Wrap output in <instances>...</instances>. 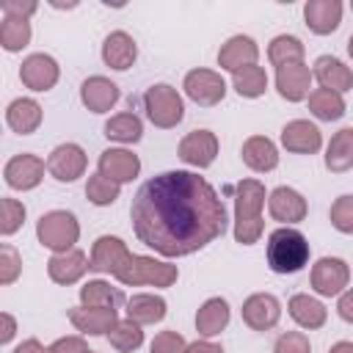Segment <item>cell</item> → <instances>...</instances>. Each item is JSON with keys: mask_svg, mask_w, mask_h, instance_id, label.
Instances as JSON below:
<instances>
[{"mask_svg": "<svg viewBox=\"0 0 353 353\" xmlns=\"http://www.w3.org/2000/svg\"><path fill=\"white\" fill-rule=\"evenodd\" d=\"M135 237L163 256H188L218 240L226 207L215 188L193 171H163L143 182L130 207Z\"/></svg>", "mask_w": 353, "mask_h": 353, "instance_id": "cell-1", "label": "cell"}, {"mask_svg": "<svg viewBox=\"0 0 353 353\" xmlns=\"http://www.w3.org/2000/svg\"><path fill=\"white\" fill-rule=\"evenodd\" d=\"M262 204L265 185L259 179H240L234 185V240L240 245H254L262 237Z\"/></svg>", "mask_w": 353, "mask_h": 353, "instance_id": "cell-2", "label": "cell"}, {"mask_svg": "<svg viewBox=\"0 0 353 353\" xmlns=\"http://www.w3.org/2000/svg\"><path fill=\"white\" fill-rule=\"evenodd\" d=\"M309 262V243L298 229L281 226L268 237V265L273 273H298Z\"/></svg>", "mask_w": 353, "mask_h": 353, "instance_id": "cell-3", "label": "cell"}, {"mask_svg": "<svg viewBox=\"0 0 353 353\" xmlns=\"http://www.w3.org/2000/svg\"><path fill=\"white\" fill-rule=\"evenodd\" d=\"M36 237H39V243L44 248H50L55 254H66V251H72V245L80 237V223L66 210H50V212H44L39 218Z\"/></svg>", "mask_w": 353, "mask_h": 353, "instance_id": "cell-4", "label": "cell"}, {"mask_svg": "<svg viewBox=\"0 0 353 353\" xmlns=\"http://www.w3.org/2000/svg\"><path fill=\"white\" fill-rule=\"evenodd\" d=\"M179 270L171 262H160L154 256H143V254H132L127 259V265L116 273V279L127 287H138V284H152V287H171L176 281Z\"/></svg>", "mask_w": 353, "mask_h": 353, "instance_id": "cell-5", "label": "cell"}, {"mask_svg": "<svg viewBox=\"0 0 353 353\" xmlns=\"http://www.w3.org/2000/svg\"><path fill=\"white\" fill-rule=\"evenodd\" d=\"M143 108H146V116L154 127H163V130H171L182 121L185 116V102L179 97V91L168 83H157L152 88H146L143 94Z\"/></svg>", "mask_w": 353, "mask_h": 353, "instance_id": "cell-6", "label": "cell"}, {"mask_svg": "<svg viewBox=\"0 0 353 353\" xmlns=\"http://www.w3.org/2000/svg\"><path fill=\"white\" fill-rule=\"evenodd\" d=\"M309 279H312V290L317 295H325V298L342 295L347 281H350V268L339 256H323V259H317L312 265V276Z\"/></svg>", "mask_w": 353, "mask_h": 353, "instance_id": "cell-7", "label": "cell"}, {"mask_svg": "<svg viewBox=\"0 0 353 353\" xmlns=\"http://www.w3.org/2000/svg\"><path fill=\"white\" fill-rule=\"evenodd\" d=\"M182 88L196 105H204V108H212L226 97V83L212 69H190L185 74Z\"/></svg>", "mask_w": 353, "mask_h": 353, "instance_id": "cell-8", "label": "cell"}, {"mask_svg": "<svg viewBox=\"0 0 353 353\" xmlns=\"http://www.w3.org/2000/svg\"><path fill=\"white\" fill-rule=\"evenodd\" d=\"M58 77H61L58 61L47 52H33L19 66V80L30 91H50L58 83Z\"/></svg>", "mask_w": 353, "mask_h": 353, "instance_id": "cell-9", "label": "cell"}, {"mask_svg": "<svg viewBox=\"0 0 353 353\" xmlns=\"http://www.w3.org/2000/svg\"><path fill=\"white\" fill-rule=\"evenodd\" d=\"M130 256H132V254H130V248H127V243H124L121 237L102 234V237H97L94 245H91V270L116 276V273L127 265Z\"/></svg>", "mask_w": 353, "mask_h": 353, "instance_id": "cell-10", "label": "cell"}, {"mask_svg": "<svg viewBox=\"0 0 353 353\" xmlns=\"http://www.w3.org/2000/svg\"><path fill=\"white\" fill-rule=\"evenodd\" d=\"M85 165H88V157L77 143H61L47 157V171L58 182H74L77 176L85 174Z\"/></svg>", "mask_w": 353, "mask_h": 353, "instance_id": "cell-11", "label": "cell"}, {"mask_svg": "<svg viewBox=\"0 0 353 353\" xmlns=\"http://www.w3.org/2000/svg\"><path fill=\"white\" fill-rule=\"evenodd\" d=\"M281 317V303L270 292H254L243 301V323L251 331H270Z\"/></svg>", "mask_w": 353, "mask_h": 353, "instance_id": "cell-12", "label": "cell"}, {"mask_svg": "<svg viewBox=\"0 0 353 353\" xmlns=\"http://www.w3.org/2000/svg\"><path fill=\"white\" fill-rule=\"evenodd\" d=\"M218 157V138L210 130H193L179 141V160L193 168H207Z\"/></svg>", "mask_w": 353, "mask_h": 353, "instance_id": "cell-13", "label": "cell"}, {"mask_svg": "<svg viewBox=\"0 0 353 353\" xmlns=\"http://www.w3.org/2000/svg\"><path fill=\"white\" fill-rule=\"evenodd\" d=\"M69 323L80 331V334H88V336H108V331L119 323V314L116 309L110 306H74L69 309Z\"/></svg>", "mask_w": 353, "mask_h": 353, "instance_id": "cell-14", "label": "cell"}, {"mask_svg": "<svg viewBox=\"0 0 353 353\" xmlns=\"http://www.w3.org/2000/svg\"><path fill=\"white\" fill-rule=\"evenodd\" d=\"M6 185L14 190H33L44 176V160L36 154H17L3 168Z\"/></svg>", "mask_w": 353, "mask_h": 353, "instance_id": "cell-15", "label": "cell"}, {"mask_svg": "<svg viewBox=\"0 0 353 353\" xmlns=\"http://www.w3.org/2000/svg\"><path fill=\"white\" fill-rule=\"evenodd\" d=\"M268 210H270L273 221L290 226V223H301V221L306 218L309 204H306V199H303L295 188L281 185V188H276V190L268 196Z\"/></svg>", "mask_w": 353, "mask_h": 353, "instance_id": "cell-16", "label": "cell"}, {"mask_svg": "<svg viewBox=\"0 0 353 353\" xmlns=\"http://www.w3.org/2000/svg\"><path fill=\"white\" fill-rule=\"evenodd\" d=\"M256 58H259L256 41L251 36H243V33L226 39V44H221V50H218V66L232 72V74L245 69V66H254Z\"/></svg>", "mask_w": 353, "mask_h": 353, "instance_id": "cell-17", "label": "cell"}, {"mask_svg": "<svg viewBox=\"0 0 353 353\" xmlns=\"http://www.w3.org/2000/svg\"><path fill=\"white\" fill-rule=\"evenodd\" d=\"M281 146L295 154H314L323 146V135H320L317 124H312L306 119H295L281 127Z\"/></svg>", "mask_w": 353, "mask_h": 353, "instance_id": "cell-18", "label": "cell"}, {"mask_svg": "<svg viewBox=\"0 0 353 353\" xmlns=\"http://www.w3.org/2000/svg\"><path fill=\"white\" fill-rule=\"evenodd\" d=\"M97 168H99L102 176H108V179L124 185V182H132V179L138 176L141 160H138V154H132L130 149H105V152L99 154Z\"/></svg>", "mask_w": 353, "mask_h": 353, "instance_id": "cell-19", "label": "cell"}, {"mask_svg": "<svg viewBox=\"0 0 353 353\" xmlns=\"http://www.w3.org/2000/svg\"><path fill=\"white\" fill-rule=\"evenodd\" d=\"M91 270V256H85V251L72 248L66 254H52L47 262V273L55 284H74L77 279H83V273Z\"/></svg>", "mask_w": 353, "mask_h": 353, "instance_id": "cell-20", "label": "cell"}, {"mask_svg": "<svg viewBox=\"0 0 353 353\" xmlns=\"http://www.w3.org/2000/svg\"><path fill=\"white\" fill-rule=\"evenodd\" d=\"M303 19H306V28L317 36L334 33L342 22V3L339 0H309L303 6Z\"/></svg>", "mask_w": 353, "mask_h": 353, "instance_id": "cell-21", "label": "cell"}, {"mask_svg": "<svg viewBox=\"0 0 353 353\" xmlns=\"http://www.w3.org/2000/svg\"><path fill=\"white\" fill-rule=\"evenodd\" d=\"M309 83H312V72L306 63H287V66L276 69V88H279L281 99H287V102L306 99Z\"/></svg>", "mask_w": 353, "mask_h": 353, "instance_id": "cell-22", "label": "cell"}, {"mask_svg": "<svg viewBox=\"0 0 353 353\" xmlns=\"http://www.w3.org/2000/svg\"><path fill=\"white\" fill-rule=\"evenodd\" d=\"M80 99L91 113H108L119 102V85L102 74H94L83 80L80 85Z\"/></svg>", "mask_w": 353, "mask_h": 353, "instance_id": "cell-23", "label": "cell"}, {"mask_svg": "<svg viewBox=\"0 0 353 353\" xmlns=\"http://www.w3.org/2000/svg\"><path fill=\"white\" fill-rule=\"evenodd\" d=\"M135 58H138V44H135V39H132L130 33L113 30V33L105 39V44H102V61H105L110 69L124 72V69H130V66L135 63Z\"/></svg>", "mask_w": 353, "mask_h": 353, "instance_id": "cell-24", "label": "cell"}, {"mask_svg": "<svg viewBox=\"0 0 353 353\" xmlns=\"http://www.w3.org/2000/svg\"><path fill=\"white\" fill-rule=\"evenodd\" d=\"M312 74H314L317 83H320L323 88H328V91L342 94V91H350V88H353V72H350L339 58H334V55H320V58L314 61Z\"/></svg>", "mask_w": 353, "mask_h": 353, "instance_id": "cell-25", "label": "cell"}, {"mask_svg": "<svg viewBox=\"0 0 353 353\" xmlns=\"http://www.w3.org/2000/svg\"><path fill=\"white\" fill-rule=\"evenodd\" d=\"M243 163L259 174L273 171L279 165V149L268 135H251L243 143Z\"/></svg>", "mask_w": 353, "mask_h": 353, "instance_id": "cell-26", "label": "cell"}, {"mask_svg": "<svg viewBox=\"0 0 353 353\" xmlns=\"http://www.w3.org/2000/svg\"><path fill=\"white\" fill-rule=\"evenodd\" d=\"M6 121H8V127H11L14 132L30 135V132H36L39 124H41V105H39L36 99H30V97H19V99H14V102L6 108Z\"/></svg>", "mask_w": 353, "mask_h": 353, "instance_id": "cell-27", "label": "cell"}, {"mask_svg": "<svg viewBox=\"0 0 353 353\" xmlns=\"http://www.w3.org/2000/svg\"><path fill=\"white\" fill-rule=\"evenodd\" d=\"M229 317H232V312L223 298H207L196 312V331L207 339L218 336L229 325Z\"/></svg>", "mask_w": 353, "mask_h": 353, "instance_id": "cell-28", "label": "cell"}, {"mask_svg": "<svg viewBox=\"0 0 353 353\" xmlns=\"http://www.w3.org/2000/svg\"><path fill=\"white\" fill-rule=\"evenodd\" d=\"M287 309H290V317H292L301 328H309V331L323 328V325H325V317H328L325 306H323L317 298L306 295V292L292 295L290 303H287Z\"/></svg>", "mask_w": 353, "mask_h": 353, "instance_id": "cell-29", "label": "cell"}, {"mask_svg": "<svg viewBox=\"0 0 353 353\" xmlns=\"http://www.w3.org/2000/svg\"><path fill=\"white\" fill-rule=\"evenodd\" d=\"M168 312V303L160 298V295H152V292H141V295H132L127 301V317L135 320L138 325H152V323H160Z\"/></svg>", "mask_w": 353, "mask_h": 353, "instance_id": "cell-30", "label": "cell"}, {"mask_svg": "<svg viewBox=\"0 0 353 353\" xmlns=\"http://www.w3.org/2000/svg\"><path fill=\"white\" fill-rule=\"evenodd\" d=\"M325 168L334 174H345L353 168V127H345L331 138L325 149Z\"/></svg>", "mask_w": 353, "mask_h": 353, "instance_id": "cell-31", "label": "cell"}, {"mask_svg": "<svg viewBox=\"0 0 353 353\" xmlns=\"http://www.w3.org/2000/svg\"><path fill=\"white\" fill-rule=\"evenodd\" d=\"M309 110L314 119L320 121H336L345 116V99L342 94L336 91H328V88H314L309 94Z\"/></svg>", "mask_w": 353, "mask_h": 353, "instance_id": "cell-32", "label": "cell"}, {"mask_svg": "<svg viewBox=\"0 0 353 353\" xmlns=\"http://www.w3.org/2000/svg\"><path fill=\"white\" fill-rule=\"evenodd\" d=\"M105 135L119 143H138L143 135V124L135 113H116L105 124Z\"/></svg>", "mask_w": 353, "mask_h": 353, "instance_id": "cell-33", "label": "cell"}, {"mask_svg": "<svg viewBox=\"0 0 353 353\" xmlns=\"http://www.w3.org/2000/svg\"><path fill=\"white\" fill-rule=\"evenodd\" d=\"M268 58L276 69L287 66V63H303V44H301V39L281 33L268 44Z\"/></svg>", "mask_w": 353, "mask_h": 353, "instance_id": "cell-34", "label": "cell"}, {"mask_svg": "<svg viewBox=\"0 0 353 353\" xmlns=\"http://www.w3.org/2000/svg\"><path fill=\"white\" fill-rule=\"evenodd\" d=\"M232 85H234V91H237L240 97L256 99V97H262V94L268 91V74H265L262 66L254 63V66H245V69L234 72V74H232Z\"/></svg>", "mask_w": 353, "mask_h": 353, "instance_id": "cell-35", "label": "cell"}, {"mask_svg": "<svg viewBox=\"0 0 353 353\" xmlns=\"http://www.w3.org/2000/svg\"><path fill=\"white\" fill-rule=\"evenodd\" d=\"M108 342H110L119 353H132V350H138V347L143 345V331H141V325H138L135 320L124 317V320H119V323L108 331Z\"/></svg>", "mask_w": 353, "mask_h": 353, "instance_id": "cell-36", "label": "cell"}, {"mask_svg": "<svg viewBox=\"0 0 353 353\" xmlns=\"http://www.w3.org/2000/svg\"><path fill=\"white\" fill-rule=\"evenodd\" d=\"M30 41V22L19 17H3L0 22V44L8 52H19Z\"/></svg>", "mask_w": 353, "mask_h": 353, "instance_id": "cell-37", "label": "cell"}, {"mask_svg": "<svg viewBox=\"0 0 353 353\" xmlns=\"http://www.w3.org/2000/svg\"><path fill=\"white\" fill-rule=\"evenodd\" d=\"M119 301H121V292L113 290V287H110L108 281H102V279L85 281V284L80 287V303H83V306H110V309H116Z\"/></svg>", "mask_w": 353, "mask_h": 353, "instance_id": "cell-38", "label": "cell"}, {"mask_svg": "<svg viewBox=\"0 0 353 353\" xmlns=\"http://www.w3.org/2000/svg\"><path fill=\"white\" fill-rule=\"evenodd\" d=\"M119 193H121V185L113 182V179H108V176H102L99 171H97L94 176H88L85 196H88L91 204H97V207H108V204H113V201L119 199Z\"/></svg>", "mask_w": 353, "mask_h": 353, "instance_id": "cell-39", "label": "cell"}, {"mask_svg": "<svg viewBox=\"0 0 353 353\" xmlns=\"http://www.w3.org/2000/svg\"><path fill=\"white\" fill-rule=\"evenodd\" d=\"M25 221V204L17 199H3L0 201V234H14Z\"/></svg>", "mask_w": 353, "mask_h": 353, "instance_id": "cell-40", "label": "cell"}, {"mask_svg": "<svg viewBox=\"0 0 353 353\" xmlns=\"http://www.w3.org/2000/svg\"><path fill=\"white\" fill-rule=\"evenodd\" d=\"M331 226L342 234H353V196H339L331 204Z\"/></svg>", "mask_w": 353, "mask_h": 353, "instance_id": "cell-41", "label": "cell"}, {"mask_svg": "<svg viewBox=\"0 0 353 353\" xmlns=\"http://www.w3.org/2000/svg\"><path fill=\"white\" fill-rule=\"evenodd\" d=\"M22 270V256L14 245H0V284H14Z\"/></svg>", "mask_w": 353, "mask_h": 353, "instance_id": "cell-42", "label": "cell"}, {"mask_svg": "<svg viewBox=\"0 0 353 353\" xmlns=\"http://www.w3.org/2000/svg\"><path fill=\"white\" fill-rule=\"evenodd\" d=\"M149 353H188V342L179 331H160L152 339Z\"/></svg>", "mask_w": 353, "mask_h": 353, "instance_id": "cell-43", "label": "cell"}, {"mask_svg": "<svg viewBox=\"0 0 353 353\" xmlns=\"http://www.w3.org/2000/svg\"><path fill=\"white\" fill-rule=\"evenodd\" d=\"M273 353H312V345H309V336L303 331H284L276 339Z\"/></svg>", "mask_w": 353, "mask_h": 353, "instance_id": "cell-44", "label": "cell"}, {"mask_svg": "<svg viewBox=\"0 0 353 353\" xmlns=\"http://www.w3.org/2000/svg\"><path fill=\"white\" fill-rule=\"evenodd\" d=\"M0 8H3V14H6V17L28 19V17L39 8V3H36V0H0Z\"/></svg>", "mask_w": 353, "mask_h": 353, "instance_id": "cell-45", "label": "cell"}, {"mask_svg": "<svg viewBox=\"0 0 353 353\" xmlns=\"http://www.w3.org/2000/svg\"><path fill=\"white\" fill-rule=\"evenodd\" d=\"M47 353H88V345L83 336H61L47 347Z\"/></svg>", "mask_w": 353, "mask_h": 353, "instance_id": "cell-46", "label": "cell"}, {"mask_svg": "<svg viewBox=\"0 0 353 353\" xmlns=\"http://www.w3.org/2000/svg\"><path fill=\"white\" fill-rule=\"evenodd\" d=\"M336 312H339V317H342L345 323H353V287H350V290H345V292L339 295Z\"/></svg>", "mask_w": 353, "mask_h": 353, "instance_id": "cell-47", "label": "cell"}, {"mask_svg": "<svg viewBox=\"0 0 353 353\" xmlns=\"http://www.w3.org/2000/svg\"><path fill=\"white\" fill-rule=\"evenodd\" d=\"M188 353H223V347L210 342V339H196L188 345Z\"/></svg>", "mask_w": 353, "mask_h": 353, "instance_id": "cell-48", "label": "cell"}, {"mask_svg": "<svg viewBox=\"0 0 353 353\" xmlns=\"http://www.w3.org/2000/svg\"><path fill=\"white\" fill-rule=\"evenodd\" d=\"M0 323H3V334H0V342L6 345V342H11V339H14V334H17V323H14V317H11L8 312H3V314H0Z\"/></svg>", "mask_w": 353, "mask_h": 353, "instance_id": "cell-49", "label": "cell"}, {"mask_svg": "<svg viewBox=\"0 0 353 353\" xmlns=\"http://www.w3.org/2000/svg\"><path fill=\"white\" fill-rule=\"evenodd\" d=\"M11 353H44V347H41V342L39 339H25L22 345H17Z\"/></svg>", "mask_w": 353, "mask_h": 353, "instance_id": "cell-50", "label": "cell"}, {"mask_svg": "<svg viewBox=\"0 0 353 353\" xmlns=\"http://www.w3.org/2000/svg\"><path fill=\"white\" fill-rule=\"evenodd\" d=\"M328 353H353V342H336V345H331V350Z\"/></svg>", "mask_w": 353, "mask_h": 353, "instance_id": "cell-51", "label": "cell"}, {"mask_svg": "<svg viewBox=\"0 0 353 353\" xmlns=\"http://www.w3.org/2000/svg\"><path fill=\"white\" fill-rule=\"evenodd\" d=\"M347 52H350V58H353V36L347 39Z\"/></svg>", "mask_w": 353, "mask_h": 353, "instance_id": "cell-52", "label": "cell"}, {"mask_svg": "<svg viewBox=\"0 0 353 353\" xmlns=\"http://www.w3.org/2000/svg\"><path fill=\"white\" fill-rule=\"evenodd\" d=\"M88 353H97V350H88Z\"/></svg>", "mask_w": 353, "mask_h": 353, "instance_id": "cell-53", "label": "cell"}, {"mask_svg": "<svg viewBox=\"0 0 353 353\" xmlns=\"http://www.w3.org/2000/svg\"><path fill=\"white\" fill-rule=\"evenodd\" d=\"M350 8H353V3H350Z\"/></svg>", "mask_w": 353, "mask_h": 353, "instance_id": "cell-54", "label": "cell"}]
</instances>
